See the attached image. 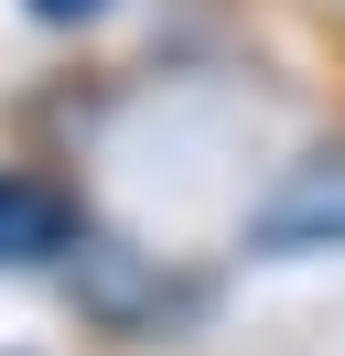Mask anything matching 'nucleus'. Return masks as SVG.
Listing matches in <instances>:
<instances>
[{
  "label": "nucleus",
  "instance_id": "4",
  "mask_svg": "<svg viewBox=\"0 0 345 356\" xmlns=\"http://www.w3.org/2000/svg\"><path fill=\"white\" fill-rule=\"evenodd\" d=\"M119 0H22V22H43V33H97Z\"/></svg>",
  "mask_w": 345,
  "mask_h": 356
},
{
  "label": "nucleus",
  "instance_id": "3",
  "mask_svg": "<svg viewBox=\"0 0 345 356\" xmlns=\"http://www.w3.org/2000/svg\"><path fill=\"white\" fill-rule=\"evenodd\" d=\"M86 227H97V205H86V184L54 152H0V270H43L54 281L86 248Z\"/></svg>",
  "mask_w": 345,
  "mask_h": 356
},
{
  "label": "nucleus",
  "instance_id": "2",
  "mask_svg": "<svg viewBox=\"0 0 345 356\" xmlns=\"http://www.w3.org/2000/svg\"><path fill=\"white\" fill-rule=\"evenodd\" d=\"M237 259H345V119L237 205Z\"/></svg>",
  "mask_w": 345,
  "mask_h": 356
},
{
  "label": "nucleus",
  "instance_id": "1",
  "mask_svg": "<svg viewBox=\"0 0 345 356\" xmlns=\"http://www.w3.org/2000/svg\"><path fill=\"white\" fill-rule=\"evenodd\" d=\"M65 313H76L86 346H184V334L216 324V302H227V281H216L205 259H184V248H151L129 238V227H86V248L54 270Z\"/></svg>",
  "mask_w": 345,
  "mask_h": 356
}]
</instances>
